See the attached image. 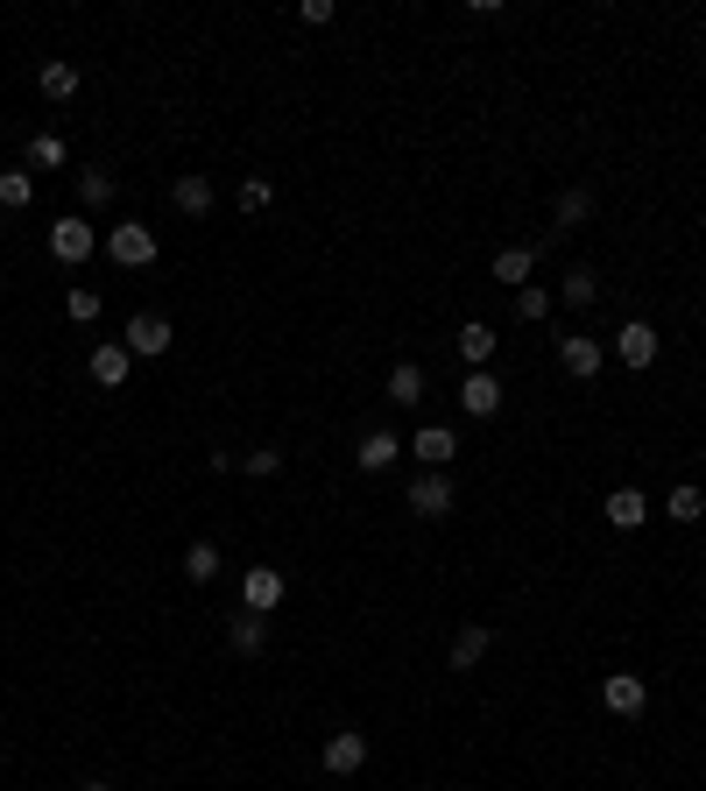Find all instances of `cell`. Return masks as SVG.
<instances>
[{"label":"cell","instance_id":"1","mask_svg":"<svg viewBox=\"0 0 706 791\" xmlns=\"http://www.w3.org/2000/svg\"><path fill=\"white\" fill-rule=\"evenodd\" d=\"M100 247H106V262H121V268H149V262H156V226L121 220V226L100 234Z\"/></svg>","mask_w":706,"mask_h":791},{"label":"cell","instance_id":"2","mask_svg":"<svg viewBox=\"0 0 706 791\" xmlns=\"http://www.w3.org/2000/svg\"><path fill=\"white\" fill-rule=\"evenodd\" d=\"M127 354H135V361H163L170 354V346H177V333H170V318L163 312H135V318H127Z\"/></svg>","mask_w":706,"mask_h":791},{"label":"cell","instance_id":"3","mask_svg":"<svg viewBox=\"0 0 706 791\" xmlns=\"http://www.w3.org/2000/svg\"><path fill=\"white\" fill-rule=\"evenodd\" d=\"M50 255L64 262V268L92 262V255H100V234H92V220H71V212H64V220L50 226Z\"/></svg>","mask_w":706,"mask_h":791},{"label":"cell","instance_id":"4","mask_svg":"<svg viewBox=\"0 0 706 791\" xmlns=\"http://www.w3.org/2000/svg\"><path fill=\"white\" fill-rule=\"evenodd\" d=\"M403 453H410L403 438H396L389 424H375V432H368V438H360V446H354V467H360V474H389V467H396V459H403Z\"/></svg>","mask_w":706,"mask_h":791},{"label":"cell","instance_id":"5","mask_svg":"<svg viewBox=\"0 0 706 791\" xmlns=\"http://www.w3.org/2000/svg\"><path fill=\"white\" fill-rule=\"evenodd\" d=\"M601 700H607V713H622V721H636V713L651 707V686H643L636 671H607V679H601Z\"/></svg>","mask_w":706,"mask_h":791},{"label":"cell","instance_id":"6","mask_svg":"<svg viewBox=\"0 0 706 791\" xmlns=\"http://www.w3.org/2000/svg\"><path fill=\"white\" fill-rule=\"evenodd\" d=\"M657 325H643V318H628L622 325V333H615V361H622V368H651V361H657Z\"/></svg>","mask_w":706,"mask_h":791},{"label":"cell","instance_id":"7","mask_svg":"<svg viewBox=\"0 0 706 791\" xmlns=\"http://www.w3.org/2000/svg\"><path fill=\"white\" fill-rule=\"evenodd\" d=\"M410 509L424 516V524L452 516V474H417V480H410Z\"/></svg>","mask_w":706,"mask_h":791},{"label":"cell","instance_id":"8","mask_svg":"<svg viewBox=\"0 0 706 791\" xmlns=\"http://www.w3.org/2000/svg\"><path fill=\"white\" fill-rule=\"evenodd\" d=\"M241 601H247V615H276L283 572H276V566H247V572H241Z\"/></svg>","mask_w":706,"mask_h":791},{"label":"cell","instance_id":"9","mask_svg":"<svg viewBox=\"0 0 706 791\" xmlns=\"http://www.w3.org/2000/svg\"><path fill=\"white\" fill-rule=\"evenodd\" d=\"M213 199H219V191H213V178H205V170H184V178L170 184V205H177L184 220H205V212H213Z\"/></svg>","mask_w":706,"mask_h":791},{"label":"cell","instance_id":"10","mask_svg":"<svg viewBox=\"0 0 706 791\" xmlns=\"http://www.w3.org/2000/svg\"><path fill=\"white\" fill-rule=\"evenodd\" d=\"M460 410H467V417H494V410H502V382H494L488 368H467V382H460Z\"/></svg>","mask_w":706,"mask_h":791},{"label":"cell","instance_id":"11","mask_svg":"<svg viewBox=\"0 0 706 791\" xmlns=\"http://www.w3.org/2000/svg\"><path fill=\"white\" fill-rule=\"evenodd\" d=\"M601 516L615 530H643V524H651V495H643V488H615V495L601 501Z\"/></svg>","mask_w":706,"mask_h":791},{"label":"cell","instance_id":"12","mask_svg":"<svg viewBox=\"0 0 706 791\" xmlns=\"http://www.w3.org/2000/svg\"><path fill=\"white\" fill-rule=\"evenodd\" d=\"M601 361H607V346H601V339H580V333L559 339V368H565V375L594 382V375H601Z\"/></svg>","mask_w":706,"mask_h":791},{"label":"cell","instance_id":"13","mask_svg":"<svg viewBox=\"0 0 706 791\" xmlns=\"http://www.w3.org/2000/svg\"><path fill=\"white\" fill-rule=\"evenodd\" d=\"M410 453H417V459H424V467H431V474H446V467H452V453H460V438H452V432H446V424H424V432H417V438H410Z\"/></svg>","mask_w":706,"mask_h":791},{"label":"cell","instance_id":"14","mask_svg":"<svg viewBox=\"0 0 706 791\" xmlns=\"http://www.w3.org/2000/svg\"><path fill=\"white\" fill-rule=\"evenodd\" d=\"M360 763H368V736H354V728H339V736L326 742V770H332V778H354Z\"/></svg>","mask_w":706,"mask_h":791},{"label":"cell","instance_id":"15","mask_svg":"<svg viewBox=\"0 0 706 791\" xmlns=\"http://www.w3.org/2000/svg\"><path fill=\"white\" fill-rule=\"evenodd\" d=\"M127 361H135V354H127L121 339H106V346H92L85 368H92V382H100V389H121V382H127Z\"/></svg>","mask_w":706,"mask_h":791},{"label":"cell","instance_id":"16","mask_svg":"<svg viewBox=\"0 0 706 791\" xmlns=\"http://www.w3.org/2000/svg\"><path fill=\"white\" fill-rule=\"evenodd\" d=\"M488 643H494V629L488 622H467L460 636H452V671H473V665L488 658Z\"/></svg>","mask_w":706,"mask_h":791},{"label":"cell","instance_id":"17","mask_svg":"<svg viewBox=\"0 0 706 791\" xmlns=\"http://www.w3.org/2000/svg\"><path fill=\"white\" fill-rule=\"evenodd\" d=\"M530 276H538V247H502V255H494V283H509V291H523Z\"/></svg>","mask_w":706,"mask_h":791},{"label":"cell","instance_id":"18","mask_svg":"<svg viewBox=\"0 0 706 791\" xmlns=\"http://www.w3.org/2000/svg\"><path fill=\"white\" fill-rule=\"evenodd\" d=\"M226 643H234L241 658H262V650H269V615H234V629H226Z\"/></svg>","mask_w":706,"mask_h":791},{"label":"cell","instance_id":"19","mask_svg":"<svg viewBox=\"0 0 706 791\" xmlns=\"http://www.w3.org/2000/svg\"><path fill=\"white\" fill-rule=\"evenodd\" d=\"M35 92H43V100H71V92H79V64H64V57H50V64L35 71Z\"/></svg>","mask_w":706,"mask_h":791},{"label":"cell","instance_id":"20","mask_svg":"<svg viewBox=\"0 0 706 791\" xmlns=\"http://www.w3.org/2000/svg\"><path fill=\"white\" fill-rule=\"evenodd\" d=\"M594 297H601V276H594V268H580V262H572V268H565V283H559V304H572V312H586Z\"/></svg>","mask_w":706,"mask_h":791},{"label":"cell","instance_id":"21","mask_svg":"<svg viewBox=\"0 0 706 791\" xmlns=\"http://www.w3.org/2000/svg\"><path fill=\"white\" fill-rule=\"evenodd\" d=\"M460 361H467V368H488V361H494V325H481V318L460 325Z\"/></svg>","mask_w":706,"mask_h":791},{"label":"cell","instance_id":"22","mask_svg":"<svg viewBox=\"0 0 706 791\" xmlns=\"http://www.w3.org/2000/svg\"><path fill=\"white\" fill-rule=\"evenodd\" d=\"M664 516H672V524H699V516H706V495L693 488V480H678V488L664 495Z\"/></svg>","mask_w":706,"mask_h":791},{"label":"cell","instance_id":"23","mask_svg":"<svg viewBox=\"0 0 706 791\" xmlns=\"http://www.w3.org/2000/svg\"><path fill=\"white\" fill-rule=\"evenodd\" d=\"M389 403H424V368L417 361H396L389 368Z\"/></svg>","mask_w":706,"mask_h":791},{"label":"cell","instance_id":"24","mask_svg":"<svg viewBox=\"0 0 706 791\" xmlns=\"http://www.w3.org/2000/svg\"><path fill=\"white\" fill-rule=\"evenodd\" d=\"M213 572H219V545H213V537H198V545L184 551V580H191V587H205Z\"/></svg>","mask_w":706,"mask_h":791},{"label":"cell","instance_id":"25","mask_svg":"<svg viewBox=\"0 0 706 791\" xmlns=\"http://www.w3.org/2000/svg\"><path fill=\"white\" fill-rule=\"evenodd\" d=\"M551 304H559V297H551L544 283H523V291H516V318H523V325H544Z\"/></svg>","mask_w":706,"mask_h":791},{"label":"cell","instance_id":"26","mask_svg":"<svg viewBox=\"0 0 706 791\" xmlns=\"http://www.w3.org/2000/svg\"><path fill=\"white\" fill-rule=\"evenodd\" d=\"M29 199H35V178H29V170H0V205L22 212Z\"/></svg>","mask_w":706,"mask_h":791},{"label":"cell","instance_id":"27","mask_svg":"<svg viewBox=\"0 0 706 791\" xmlns=\"http://www.w3.org/2000/svg\"><path fill=\"white\" fill-rule=\"evenodd\" d=\"M64 312H71V325H92V318H100V291H92V283H71Z\"/></svg>","mask_w":706,"mask_h":791},{"label":"cell","instance_id":"28","mask_svg":"<svg viewBox=\"0 0 706 791\" xmlns=\"http://www.w3.org/2000/svg\"><path fill=\"white\" fill-rule=\"evenodd\" d=\"M79 191H85V205H92V212L113 205V170H79Z\"/></svg>","mask_w":706,"mask_h":791},{"label":"cell","instance_id":"29","mask_svg":"<svg viewBox=\"0 0 706 791\" xmlns=\"http://www.w3.org/2000/svg\"><path fill=\"white\" fill-rule=\"evenodd\" d=\"M64 156H71V149H64V134H35V142H29V163H35V170H57Z\"/></svg>","mask_w":706,"mask_h":791},{"label":"cell","instance_id":"30","mask_svg":"<svg viewBox=\"0 0 706 791\" xmlns=\"http://www.w3.org/2000/svg\"><path fill=\"white\" fill-rule=\"evenodd\" d=\"M241 474H255V480H276V474H283V453H276V446H255V453L241 459Z\"/></svg>","mask_w":706,"mask_h":791},{"label":"cell","instance_id":"31","mask_svg":"<svg viewBox=\"0 0 706 791\" xmlns=\"http://www.w3.org/2000/svg\"><path fill=\"white\" fill-rule=\"evenodd\" d=\"M586 212H594V191L580 184V191H565V199H559V226H580Z\"/></svg>","mask_w":706,"mask_h":791},{"label":"cell","instance_id":"32","mask_svg":"<svg viewBox=\"0 0 706 791\" xmlns=\"http://www.w3.org/2000/svg\"><path fill=\"white\" fill-rule=\"evenodd\" d=\"M269 205V178H241V212H262Z\"/></svg>","mask_w":706,"mask_h":791},{"label":"cell","instance_id":"33","mask_svg":"<svg viewBox=\"0 0 706 791\" xmlns=\"http://www.w3.org/2000/svg\"><path fill=\"white\" fill-rule=\"evenodd\" d=\"M297 22H304V29H326V22H332V0H304Z\"/></svg>","mask_w":706,"mask_h":791},{"label":"cell","instance_id":"34","mask_svg":"<svg viewBox=\"0 0 706 791\" xmlns=\"http://www.w3.org/2000/svg\"><path fill=\"white\" fill-rule=\"evenodd\" d=\"M85 791H113V784H85Z\"/></svg>","mask_w":706,"mask_h":791}]
</instances>
